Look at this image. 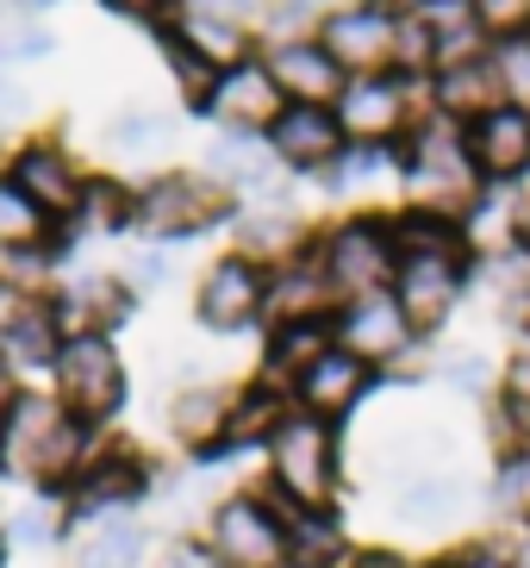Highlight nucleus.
Instances as JSON below:
<instances>
[{"label": "nucleus", "mask_w": 530, "mask_h": 568, "mask_svg": "<svg viewBox=\"0 0 530 568\" xmlns=\"http://www.w3.org/2000/svg\"><path fill=\"white\" fill-rule=\"evenodd\" d=\"M57 237H63V225H50V219L0 175V251H44Z\"/></svg>", "instance_id": "obj_34"}, {"label": "nucleus", "mask_w": 530, "mask_h": 568, "mask_svg": "<svg viewBox=\"0 0 530 568\" xmlns=\"http://www.w3.org/2000/svg\"><path fill=\"white\" fill-rule=\"evenodd\" d=\"M50 313H57V325H63V337H113L119 318L137 313V294L125 287V275H94V268H82V275H69L57 294H44Z\"/></svg>", "instance_id": "obj_18"}, {"label": "nucleus", "mask_w": 530, "mask_h": 568, "mask_svg": "<svg viewBox=\"0 0 530 568\" xmlns=\"http://www.w3.org/2000/svg\"><path fill=\"white\" fill-rule=\"evenodd\" d=\"M237 219V201L206 175V169H163L137 187V213H132V232L150 237V244H187V237L213 232Z\"/></svg>", "instance_id": "obj_4"}, {"label": "nucleus", "mask_w": 530, "mask_h": 568, "mask_svg": "<svg viewBox=\"0 0 530 568\" xmlns=\"http://www.w3.org/2000/svg\"><path fill=\"white\" fill-rule=\"evenodd\" d=\"M150 550V531L137 513H106L69 525V562L75 568H137Z\"/></svg>", "instance_id": "obj_24"}, {"label": "nucleus", "mask_w": 530, "mask_h": 568, "mask_svg": "<svg viewBox=\"0 0 530 568\" xmlns=\"http://www.w3.org/2000/svg\"><path fill=\"white\" fill-rule=\"evenodd\" d=\"M475 275V263H456V256H412V263H399L394 275V301L406 306L412 318V332H437L456 306H462V287Z\"/></svg>", "instance_id": "obj_19"}, {"label": "nucleus", "mask_w": 530, "mask_h": 568, "mask_svg": "<svg viewBox=\"0 0 530 568\" xmlns=\"http://www.w3.org/2000/svg\"><path fill=\"white\" fill-rule=\"evenodd\" d=\"M344 568H418V562H406V556H394V550H356Z\"/></svg>", "instance_id": "obj_51"}, {"label": "nucleus", "mask_w": 530, "mask_h": 568, "mask_svg": "<svg viewBox=\"0 0 530 568\" xmlns=\"http://www.w3.org/2000/svg\"><path fill=\"white\" fill-rule=\"evenodd\" d=\"M282 106H287V94L275 88L263 51H256V57H244V63H232L225 75H218L200 113L213 119L218 132H268V125L282 119Z\"/></svg>", "instance_id": "obj_15"}, {"label": "nucleus", "mask_w": 530, "mask_h": 568, "mask_svg": "<svg viewBox=\"0 0 530 568\" xmlns=\"http://www.w3.org/2000/svg\"><path fill=\"white\" fill-rule=\"evenodd\" d=\"M225 425H232V387H213V382H194L169 400V432L182 450H194L200 463L225 450Z\"/></svg>", "instance_id": "obj_25"}, {"label": "nucleus", "mask_w": 530, "mask_h": 568, "mask_svg": "<svg viewBox=\"0 0 530 568\" xmlns=\"http://www.w3.org/2000/svg\"><path fill=\"white\" fill-rule=\"evenodd\" d=\"M512 556H518V568H530V531L518 537V550H512Z\"/></svg>", "instance_id": "obj_54"}, {"label": "nucleus", "mask_w": 530, "mask_h": 568, "mask_svg": "<svg viewBox=\"0 0 530 568\" xmlns=\"http://www.w3.org/2000/svg\"><path fill=\"white\" fill-rule=\"evenodd\" d=\"M493 63H499V82H506V101L530 106V32L499 38V44H493Z\"/></svg>", "instance_id": "obj_41"}, {"label": "nucleus", "mask_w": 530, "mask_h": 568, "mask_svg": "<svg viewBox=\"0 0 530 568\" xmlns=\"http://www.w3.org/2000/svg\"><path fill=\"white\" fill-rule=\"evenodd\" d=\"M113 19H132V26H150V32H163L182 19V0H100Z\"/></svg>", "instance_id": "obj_45"}, {"label": "nucleus", "mask_w": 530, "mask_h": 568, "mask_svg": "<svg viewBox=\"0 0 530 568\" xmlns=\"http://www.w3.org/2000/svg\"><path fill=\"white\" fill-rule=\"evenodd\" d=\"M187 38H194L200 51L213 57L218 69H232V63H244V57H256V32H244V26H225V19H206V13H187L182 7V19H175Z\"/></svg>", "instance_id": "obj_37"}, {"label": "nucleus", "mask_w": 530, "mask_h": 568, "mask_svg": "<svg viewBox=\"0 0 530 568\" xmlns=\"http://www.w3.org/2000/svg\"><path fill=\"white\" fill-rule=\"evenodd\" d=\"M337 306L344 301H337L332 275H325V263L313 251L282 263V268H268V306H263L268 332L275 325H299V318H337Z\"/></svg>", "instance_id": "obj_21"}, {"label": "nucleus", "mask_w": 530, "mask_h": 568, "mask_svg": "<svg viewBox=\"0 0 530 568\" xmlns=\"http://www.w3.org/2000/svg\"><path fill=\"white\" fill-rule=\"evenodd\" d=\"M406 144V194L412 201L406 206H431V213H475V201L487 194L481 169H475V156H468V138L462 125H449V119L425 113L412 125V132L399 138Z\"/></svg>", "instance_id": "obj_3"}, {"label": "nucleus", "mask_w": 530, "mask_h": 568, "mask_svg": "<svg viewBox=\"0 0 530 568\" xmlns=\"http://www.w3.org/2000/svg\"><path fill=\"white\" fill-rule=\"evenodd\" d=\"M268 306V268L249 263V256H218L206 275H200V294H194V313L206 332H249Z\"/></svg>", "instance_id": "obj_13"}, {"label": "nucleus", "mask_w": 530, "mask_h": 568, "mask_svg": "<svg viewBox=\"0 0 530 568\" xmlns=\"http://www.w3.org/2000/svg\"><path fill=\"white\" fill-rule=\"evenodd\" d=\"M462 138H468V156H475V169H481L487 187L530 182V106L499 101L493 113H481L475 125H462Z\"/></svg>", "instance_id": "obj_17"}, {"label": "nucleus", "mask_w": 530, "mask_h": 568, "mask_svg": "<svg viewBox=\"0 0 530 568\" xmlns=\"http://www.w3.org/2000/svg\"><path fill=\"white\" fill-rule=\"evenodd\" d=\"M462 506H468V481L449 475V468H418L394 494V518L412 525V531H444V525L462 518Z\"/></svg>", "instance_id": "obj_26"}, {"label": "nucleus", "mask_w": 530, "mask_h": 568, "mask_svg": "<svg viewBox=\"0 0 530 568\" xmlns=\"http://www.w3.org/2000/svg\"><path fill=\"white\" fill-rule=\"evenodd\" d=\"M318 182L332 194H368L381 182H406V144H349Z\"/></svg>", "instance_id": "obj_30"}, {"label": "nucleus", "mask_w": 530, "mask_h": 568, "mask_svg": "<svg viewBox=\"0 0 530 568\" xmlns=\"http://www.w3.org/2000/svg\"><path fill=\"white\" fill-rule=\"evenodd\" d=\"M182 7H187V0H182Z\"/></svg>", "instance_id": "obj_58"}, {"label": "nucleus", "mask_w": 530, "mask_h": 568, "mask_svg": "<svg viewBox=\"0 0 530 568\" xmlns=\"http://www.w3.org/2000/svg\"><path fill=\"white\" fill-rule=\"evenodd\" d=\"M387 232H394L399 263H412V256H456V263H481V251H475V232H468L462 213L399 206V213H387Z\"/></svg>", "instance_id": "obj_23"}, {"label": "nucleus", "mask_w": 530, "mask_h": 568, "mask_svg": "<svg viewBox=\"0 0 530 568\" xmlns=\"http://www.w3.org/2000/svg\"><path fill=\"white\" fill-rule=\"evenodd\" d=\"M88 456H94V432L57 394H32L26 387L13 400V413H7V425H0V475L26 481V487H44L57 500L88 468Z\"/></svg>", "instance_id": "obj_1"}, {"label": "nucleus", "mask_w": 530, "mask_h": 568, "mask_svg": "<svg viewBox=\"0 0 530 568\" xmlns=\"http://www.w3.org/2000/svg\"><path fill=\"white\" fill-rule=\"evenodd\" d=\"M268 463V500L282 513H337V481H344V450L337 425L318 413H287L282 432L263 444Z\"/></svg>", "instance_id": "obj_2"}, {"label": "nucleus", "mask_w": 530, "mask_h": 568, "mask_svg": "<svg viewBox=\"0 0 530 568\" xmlns=\"http://www.w3.org/2000/svg\"><path fill=\"white\" fill-rule=\"evenodd\" d=\"M399 26H406V0H337L318 19V44L349 69V75H387L399 63Z\"/></svg>", "instance_id": "obj_8"}, {"label": "nucleus", "mask_w": 530, "mask_h": 568, "mask_svg": "<svg viewBox=\"0 0 530 568\" xmlns=\"http://www.w3.org/2000/svg\"><path fill=\"white\" fill-rule=\"evenodd\" d=\"M7 182L26 194V201L38 206V213L50 219V225H75V206H82V163L63 151V144H50V138H32V144H19L13 163H7Z\"/></svg>", "instance_id": "obj_11"}, {"label": "nucleus", "mask_w": 530, "mask_h": 568, "mask_svg": "<svg viewBox=\"0 0 530 568\" xmlns=\"http://www.w3.org/2000/svg\"><path fill=\"white\" fill-rule=\"evenodd\" d=\"M524 32H530V26H524Z\"/></svg>", "instance_id": "obj_59"}, {"label": "nucleus", "mask_w": 530, "mask_h": 568, "mask_svg": "<svg viewBox=\"0 0 530 568\" xmlns=\"http://www.w3.org/2000/svg\"><path fill=\"white\" fill-rule=\"evenodd\" d=\"M50 382H57V400L82 418L88 432L113 425V418L125 413V400H132L125 356H119L113 337H100V332L63 337V356H57V368H50Z\"/></svg>", "instance_id": "obj_5"}, {"label": "nucleus", "mask_w": 530, "mask_h": 568, "mask_svg": "<svg viewBox=\"0 0 530 568\" xmlns=\"http://www.w3.org/2000/svg\"><path fill=\"white\" fill-rule=\"evenodd\" d=\"M57 356H63V325H57L50 301H32L13 318V332L0 337V368H13L19 382H26V375H50Z\"/></svg>", "instance_id": "obj_28"}, {"label": "nucleus", "mask_w": 530, "mask_h": 568, "mask_svg": "<svg viewBox=\"0 0 530 568\" xmlns=\"http://www.w3.org/2000/svg\"><path fill=\"white\" fill-rule=\"evenodd\" d=\"M313 256L325 263L337 301L381 294V287H394V275H399V251H394V232H387V213L381 219L349 213V219H337V225H325V232L313 237Z\"/></svg>", "instance_id": "obj_7"}, {"label": "nucleus", "mask_w": 530, "mask_h": 568, "mask_svg": "<svg viewBox=\"0 0 530 568\" xmlns=\"http://www.w3.org/2000/svg\"><path fill=\"white\" fill-rule=\"evenodd\" d=\"M475 19L487 26V38H518L530 26V0H475Z\"/></svg>", "instance_id": "obj_44"}, {"label": "nucleus", "mask_w": 530, "mask_h": 568, "mask_svg": "<svg viewBox=\"0 0 530 568\" xmlns=\"http://www.w3.org/2000/svg\"><path fill=\"white\" fill-rule=\"evenodd\" d=\"M19 394H26V387H19V375H13V368H0V425H7V413H13Z\"/></svg>", "instance_id": "obj_52"}, {"label": "nucleus", "mask_w": 530, "mask_h": 568, "mask_svg": "<svg viewBox=\"0 0 530 568\" xmlns=\"http://www.w3.org/2000/svg\"><path fill=\"white\" fill-rule=\"evenodd\" d=\"M437 375H444L449 387H462V394H493V400H499V382H506V375H493L487 356H475V351H449L444 363H437Z\"/></svg>", "instance_id": "obj_42"}, {"label": "nucleus", "mask_w": 530, "mask_h": 568, "mask_svg": "<svg viewBox=\"0 0 530 568\" xmlns=\"http://www.w3.org/2000/svg\"><path fill=\"white\" fill-rule=\"evenodd\" d=\"M444 568H518L512 550H499V544H462V550H449L437 556Z\"/></svg>", "instance_id": "obj_47"}, {"label": "nucleus", "mask_w": 530, "mask_h": 568, "mask_svg": "<svg viewBox=\"0 0 530 568\" xmlns=\"http://www.w3.org/2000/svg\"><path fill=\"white\" fill-rule=\"evenodd\" d=\"M337 0H268L263 7V32H268V44L275 38H306V32H318V19L332 13Z\"/></svg>", "instance_id": "obj_40"}, {"label": "nucleus", "mask_w": 530, "mask_h": 568, "mask_svg": "<svg viewBox=\"0 0 530 568\" xmlns=\"http://www.w3.org/2000/svg\"><path fill=\"white\" fill-rule=\"evenodd\" d=\"M156 282H163V256H156V251H144V256L132 263V275H125V287L137 294V287H156Z\"/></svg>", "instance_id": "obj_50"}, {"label": "nucleus", "mask_w": 530, "mask_h": 568, "mask_svg": "<svg viewBox=\"0 0 530 568\" xmlns=\"http://www.w3.org/2000/svg\"><path fill=\"white\" fill-rule=\"evenodd\" d=\"M169 138H175V113L125 106V113L106 125V151L113 156H156V151H169Z\"/></svg>", "instance_id": "obj_35"}, {"label": "nucleus", "mask_w": 530, "mask_h": 568, "mask_svg": "<svg viewBox=\"0 0 530 568\" xmlns=\"http://www.w3.org/2000/svg\"><path fill=\"white\" fill-rule=\"evenodd\" d=\"M418 88L425 82H406L394 69L387 75H349L344 101H337V119H344L349 144H399L425 119V106H412Z\"/></svg>", "instance_id": "obj_10"}, {"label": "nucleus", "mask_w": 530, "mask_h": 568, "mask_svg": "<svg viewBox=\"0 0 530 568\" xmlns=\"http://www.w3.org/2000/svg\"><path fill=\"white\" fill-rule=\"evenodd\" d=\"M375 382H381V368H368L356 351L332 344V351L318 356V363L306 368V375H299L287 394H294L299 413H318V418H332V425H337L344 413H356V406H363V394H368Z\"/></svg>", "instance_id": "obj_20"}, {"label": "nucleus", "mask_w": 530, "mask_h": 568, "mask_svg": "<svg viewBox=\"0 0 530 568\" xmlns=\"http://www.w3.org/2000/svg\"><path fill=\"white\" fill-rule=\"evenodd\" d=\"M493 425L506 437V450L512 444H530V351L506 368V382H499V400H493Z\"/></svg>", "instance_id": "obj_38"}, {"label": "nucleus", "mask_w": 530, "mask_h": 568, "mask_svg": "<svg viewBox=\"0 0 530 568\" xmlns=\"http://www.w3.org/2000/svg\"><path fill=\"white\" fill-rule=\"evenodd\" d=\"M0 7H7V0H0Z\"/></svg>", "instance_id": "obj_57"}, {"label": "nucleus", "mask_w": 530, "mask_h": 568, "mask_svg": "<svg viewBox=\"0 0 530 568\" xmlns=\"http://www.w3.org/2000/svg\"><path fill=\"white\" fill-rule=\"evenodd\" d=\"M0 568H13V556H7V544H0Z\"/></svg>", "instance_id": "obj_56"}, {"label": "nucleus", "mask_w": 530, "mask_h": 568, "mask_svg": "<svg viewBox=\"0 0 530 568\" xmlns=\"http://www.w3.org/2000/svg\"><path fill=\"white\" fill-rule=\"evenodd\" d=\"M57 537H69V513L63 500L57 506H13V513L0 518V544H7V556L26 550V556H44Z\"/></svg>", "instance_id": "obj_36"}, {"label": "nucleus", "mask_w": 530, "mask_h": 568, "mask_svg": "<svg viewBox=\"0 0 530 568\" xmlns=\"http://www.w3.org/2000/svg\"><path fill=\"white\" fill-rule=\"evenodd\" d=\"M7 7H13V19H44L57 0H7Z\"/></svg>", "instance_id": "obj_53"}, {"label": "nucleus", "mask_w": 530, "mask_h": 568, "mask_svg": "<svg viewBox=\"0 0 530 568\" xmlns=\"http://www.w3.org/2000/svg\"><path fill=\"white\" fill-rule=\"evenodd\" d=\"M206 550L225 568H287L294 562V537H287V513L268 494H225L206 513Z\"/></svg>", "instance_id": "obj_6"}, {"label": "nucleus", "mask_w": 530, "mask_h": 568, "mask_svg": "<svg viewBox=\"0 0 530 568\" xmlns=\"http://www.w3.org/2000/svg\"><path fill=\"white\" fill-rule=\"evenodd\" d=\"M294 413V394L275 382H244L232 387V425H225V450H263L268 437L282 432V418Z\"/></svg>", "instance_id": "obj_27"}, {"label": "nucleus", "mask_w": 530, "mask_h": 568, "mask_svg": "<svg viewBox=\"0 0 530 568\" xmlns=\"http://www.w3.org/2000/svg\"><path fill=\"white\" fill-rule=\"evenodd\" d=\"M150 456L132 450V444H94L88 468L69 481L63 494V513L69 525H82V518H106V513H137V500L150 494Z\"/></svg>", "instance_id": "obj_9"}, {"label": "nucleus", "mask_w": 530, "mask_h": 568, "mask_svg": "<svg viewBox=\"0 0 530 568\" xmlns=\"http://www.w3.org/2000/svg\"><path fill=\"white\" fill-rule=\"evenodd\" d=\"M263 7H268V0H187V13L225 19V26H244V32H256V26H263Z\"/></svg>", "instance_id": "obj_46"}, {"label": "nucleus", "mask_w": 530, "mask_h": 568, "mask_svg": "<svg viewBox=\"0 0 530 568\" xmlns=\"http://www.w3.org/2000/svg\"><path fill=\"white\" fill-rule=\"evenodd\" d=\"M425 101H431V113H437V119H449V125H475L481 113H493V106L506 101V82H499L493 51L475 57V63H449V69H437L431 82H425Z\"/></svg>", "instance_id": "obj_22"}, {"label": "nucleus", "mask_w": 530, "mask_h": 568, "mask_svg": "<svg viewBox=\"0 0 530 568\" xmlns=\"http://www.w3.org/2000/svg\"><path fill=\"white\" fill-rule=\"evenodd\" d=\"M156 568H225V562H218V556L206 550V544H194V537H175Z\"/></svg>", "instance_id": "obj_48"}, {"label": "nucleus", "mask_w": 530, "mask_h": 568, "mask_svg": "<svg viewBox=\"0 0 530 568\" xmlns=\"http://www.w3.org/2000/svg\"><path fill=\"white\" fill-rule=\"evenodd\" d=\"M38 113V94L26 88L19 69H0V132H13V125H32Z\"/></svg>", "instance_id": "obj_43"}, {"label": "nucleus", "mask_w": 530, "mask_h": 568, "mask_svg": "<svg viewBox=\"0 0 530 568\" xmlns=\"http://www.w3.org/2000/svg\"><path fill=\"white\" fill-rule=\"evenodd\" d=\"M156 44H163V63H169V75L182 82V94H187L194 106H206V94H213V82L225 75V69H218L213 57L200 51V44L182 32V26H163V32H156Z\"/></svg>", "instance_id": "obj_33"}, {"label": "nucleus", "mask_w": 530, "mask_h": 568, "mask_svg": "<svg viewBox=\"0 0 530 568\" xmlns=\"http://www.w3.org/2000/svg\"><path fill=\"white\" fill-rule=\"evenodd\" d=\"M263 138L287 175H325L349 151V132L337 119V106H282V119Z\"/></svg>", "instance_id": "obj_16"}, {"label": "nucleus", "mask_w": 530, "mask_h": 568, "mask_svg": "<svg viewBox=\"0 0 530 568\" xmlns=\"http://www.w3.org/2000/svg\"><path fill=\"white\" fill-rule=\"evenodd\" d=\"M337 344L387 375L399 356L418 351V332H412V318H406V306L394 301V287H381V294H356V301L337 306Z\"/></svg>", "instance_id": "obj_12"}, {"label": "nucleus", "mask_w": 530, "mask_h": 568, "mask_svg": "<svg viewBox=\"0 0 530 568\" xmlns=\"http://www.w3.org/2000/svg\"><path fill=\"white\" fill-rule=\"evenodd\" d=\"M337 344V318H299V325H275L268 332V351H263V382L275 387H294L318 356Z\"/></svg>", "instance_id": "obj_29"}, {"label": "nucleus", "mask_w": 530, "mask_h": 568, "mask_svg": "<svg viewBox=\"0 0 530 568\" xmlns=\"http://www.w3.org/2000/svg\"><path fill=\"white\" fill-rule=\"evenodd\" d=\"M32 301H44V294H26V287H13V282H7V275H0V337L13 332V318L26 313V306H32Z\"/></svg>", "instance_id": "obj_49"}, {"label": "nucleus", "mask_w": 530, "mask_h": 568, "mask_svg": "<svg viewBox=\"0 0 530 568\" xmlns=\"http://www.w3.org/2000/svg\"><path fill=\"white\" fill-rule=\"evenodd\" d=\"M132 213H137V187H125L119 175H88L82 206H75V225H69V232H94V237L132 232Z\"/></svg>", "instance_id": "obj_31"}, {"label": "nucleus", "mask_w": 530, "mask_h": 568, "mask_svg": "<svg viewBox=\"0 0 530 568\" xmlns=\"http://www.w3.org/2000/svg\"><path fill=\"white\" fill-rule=\"evenodd\" d=\"M487 506H493V518H506V525L530 531V444L499 450L493 481H487Z\"/></svg>", "instance_id": "obj_32"}, {"label": "nucleus", "mask_w": 530, "mask_h": 568, "mask_svg": "<svg viewBox=\"0 0 530 568\" xmlns=\"http://www.w3.org/2000/svg\"><path fill=\"white\" fill-rule=\"evenodd\" d=\"M7 163H13V156H7V144H0V175H7Z\"/></svg>", "instance_id": "obj_55"}, {"label": "nucleus", "mask_w": 530, "mask_h": 568, "mask_svg": "<svg viewBox=\"0 0 530 568\" xmlns=\"http://www.w3.org/2000/svg\"><path fill=\"white\" fill-rule=\"evenodd\" d=\"M263 63H268V75H275V88L287 94V106H337L344 88H349V69L337 63L313 32L263 44Z\"/></svg>", "instance_id": "obj_14"}, {"label": "nucleus", "mask_w": 530, "mask_h": 568, "mask_svg": "<svg viewBox=\"0 0 530 568\" xmlns=\"http://www.w3.org/2000/svg\"><path fill=\"white\" fill-rule=\"evenodd\" d=\"M57 51V32L44 19H7L0 26V69H32Z\"/></svg>", "instance_id": "obj_39"}]
</instances>
